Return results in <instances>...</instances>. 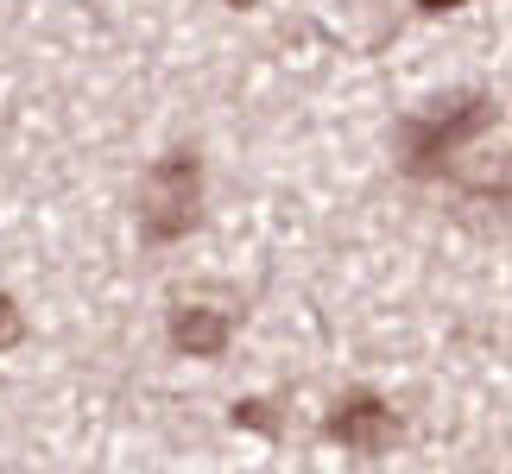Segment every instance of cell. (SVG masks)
<instances>
[{
    "instance_id": "obj_1",
    "label": "cell",
    "mask_w": 512,
    "mask_h": 474,
    "mask_svg": "<svg viewBox=\"0 0 512 474\" xmlns=\"http://www.w3.org/2000/svg\"><path fill=\"white\" fill-rule=\"evenodd\" d=\"M487 127H494V102H487V95H456V102H437L424 114H405L399 121V165L411 177H437V171L456 165V152Z\"/></svg>"
},
{
    "instance_id": "obj_2",
    "label": "cell",
    "mask_w": 512,
    "mask_h": 474,
    "mask_svg": "<svg viewBox=\"0 0 512 474\" xmlns=\"http://www.w3.org/2000/svg\"><path fill=\"white\" fill-rule=\"evenodd\" d=\"M196 215H203V158L190 146L152 158L140 177V241H152V247L184 241L196 228Z\"/></svg>"
},
{
    "instance_id": "obj_3",
    "label": "cell",
    "mask_w": 512,
    "mask_h": 474,
    "mask_svg": "<svg viewBox=\"0 0 512 474\" xmlns=\"http://www.w3.org/2000/svg\"><path fill=\"white\" fill-rule=\"evenodd\" d=\"M323 437L354 449V456H380V449L399 443V418H392V405L380 392H342L323 418Z\"/></svg>"
},
{
    "instance_id": "obj_4",
    "label": "cell",
    "mask_w": 512,
    "mask_h": 474,
    "mask_svg": "<svg viewBox=\"0 0 512 474\" xmlns=\"http://www.w3.org/2000/svg\"><path fill=\"white\" fill-rule=\"evenodd\" d=\"M234 316L228 304H203V298H184V304H171V348L177 354H190V361H215V354H228L234 342Z\"/></svg>"
},
{
    "instance_id": "obj_5",
    "label": "cell",
    "mask_w": 512,
    "mask_h": 474,
    "mask_svg": "<svg viewBox=\"0 0 512 474\" xmlns=\"http://www.w3.org/2000/svg\"><path fill=\"white\" fill-rule=\"evenodd\" d=\"M234 430H260V437H279V418H272V399H234L228 405Z\"/></svg>"
},
{
    "instance_id": "obj_6",
    "label": "cell",
    "mask_w": 512,
    "mask_h": 474,
    "mask_svg": "<svg viewBox=\"0 0 512 474\" xmlns=\"http://www.w3.org/2000/svg\"><path fill=\"white\" fill-rule=\"evenodd\" d=\"M19 342H26V316H19V304L7 298V291H0V354L19 348Z\"/></svg>"
},
{
    "instance_id": "obj_7",
    "label": "cell",
    "mask_w": 512,
    "mask_h": 474,
    "mask_svg": "<svg viewBox=\"0 0 512 474\" xmlns=\"http://www.w3.org/2000/svg\"><path fill=\"white\" fill-rule=\"evenodd\" d=\"M449 7H468V0H418V13H449Z\"/></svg>"
},
{
    "instance_id": "obj_8",
    "label": "cell",
    "mask_w": 512,
    "mask_h": 474,
    "mask_svg": "<svg viewBox=\"0 0 512 474\" xmlns=\"http://www.w3.org/2000/svg\"><path fill=\"white\" fill-rule=\"evenodd\" d=\"M228 7H253V0H228Z\"/></svg>"
}]
</instances>
